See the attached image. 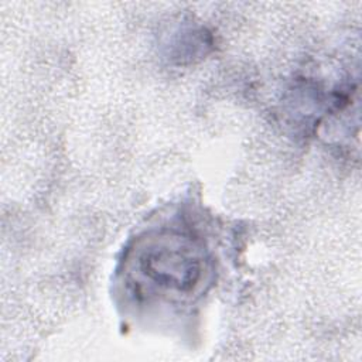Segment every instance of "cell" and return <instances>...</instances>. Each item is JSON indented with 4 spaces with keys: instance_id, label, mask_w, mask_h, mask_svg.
<instances>
[{
    "instance_id": "obj_1",
    "label": "cell",
    "mask_w": 362,
    "mask_h": 362,
    "mask_svg": "<svg viewBox=\"0 0 362 362\" xmlns=\"http://www.w3.org/2000/svg\"><path fill=\"white\" fill-rule=\"evenodd\" d=\"M126 273L141 294L185 300L208 280L209 259L201 242L178 230H157L139 238L126 256Z\"/></svg>"
}]
</instances>
